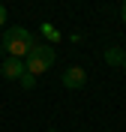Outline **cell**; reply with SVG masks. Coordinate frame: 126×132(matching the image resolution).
I'll use <instances>...</instances> for the list:
<instances>
[{
	"instance_id": "cell-1",
	"label": "cell",
	"mask_w": 126,
	"mask_h": 132,
	"mask_svg": "<svg viewBox=\"0 0 126 132\" xmlns=\"http://www.w3.org/2000/svg\"><path fill=\"white\" fill-rule=\"evenodd\" d=\"M33 45H36V36L27 30V27H9V30L3 33V45H0V48L6 51V57L24 60Z\"/></svg>"
},
{
	"instance_id": "cell-2",
	"label": "cell",
	"mask_w": 126,
	"mask_h": 132,
	"mask_svg": "<svg viewBox=\"0 0 126 132\" xmlns=\"http://www.w3.org/2000/svg\"><path fill=\"white\" fill-rule=\"evenodd\" d=\"M54 60H57L54 48L45 45V42H36L33 48H30V54L24 57V66H27L30 75H42V72H48L51 66H54Z\"/></svg>"
},
{
	"instance_id": "cell-3",
	"label": "cell",
	"mask_w": 126,
	"mask_h": 132,
	"mask_svg": "<svg viewBox=\"0 0 126 132\" xmlns=\"http://www.w3.org/2000/svg\"><path fill=\"white\" fill-rule=\"evenodd\" d=\"M63 87L66 90H81V87H87V72H84L81 66H69V69H63Z\"/></svg>"
},
{
	"instance_id": "cell-4",
	"label": "cell",
	"mask_w": 126,
	"mask_h": 132,
	"mask_svg": "<svg viewBox=\"0 0 126 132\" xmlns=\"http://www.w3.org/2000/svg\"><path fill=\"white\" fill-rule=\"evenodd\" d=\"M24 72H27V66H24V60H18V57H6L0 63V75L9 78V81H21Z\"/></svg>"
},
{
	"instance_id": "cell-5",
	"label": "cell",
	"mask_w": 126,
	"mask_h": 132,
	"mask_svg": "<svg viewBox=\"0 0 126 132\" xmlns=\"http://www.w3.org/2000/svg\"><path fill=\"white\" fill-rule=\"evenodd\" d=\"M105 63H108V66H123V63H126V51L117 48V45L105 48Z\"/></svg>"
},
{
	"instance_id": "cell-6",
	"label": "cell",
	"mask_w": 126,
	"mask_h": 132,
	"mask_svg": "<svg viewBox=\"0 0 126 132\" xmlns=\"http://www.w3.org/2000/svg\"><path fill=\"white\" fill-rule=\"evenodd\" d=\"M18 84H21V87H24V90H33V87H36V75H30V72H24V75H21V81H18Z\"/></svg>"
},
{
	"instance_id": "cell-7",
	"label": "cell",
	"mask_w": 126,
	"mask_h": 132,
	"mask_svg": "<svg viewBox=\"0 0 126 132\" xmlns=\"http://www.w3.org/2000/svg\"><path fill=\"white\" fill-rule=\"evenodd\" d=\"M42 33H45V36H48L51 42H57V39H60V33L54 30V27H51V24H42Z\"/></svg>"
},
{
	"instance_id": "cell-8",
	"label": "cell",
	"mask_w": 126,
	"mask_h": 132,
	"mask_svg": "<svg viewBox=\"0 0 126 132\" xmlns=\"http://www.w3.org/2000/svg\"><path fill=\"white\" fill-rule=\"evenodd\" d=\"M6 15H9V12H6V6H3V3H0V27L6 24Z\"/></svg>"
},
{
	"instance_id": "cell-9",
	"label": "cell",
	"mask_w": 126,
	"mask_h": 132,
	"mask_svg": "<svg viewBox=\"0 0 126 132\" xmlns=\"http://www.w3.org/2000/svg\"><path fill=\"white\" fill-rule=\"evenodd\" d=\"M120 18H123V24H126V0L120 3Z\"/></svg>"
},
{
	"instance_id": "cell-10",
	"label": "cell",
	"mask_w": 126,
	"mask_h": 132,
	"mask_svg": "<svg viewBox=\"0 0 126 132\" xmlns=\"http://www.w3.org/2000/svg\"><path fill=\"white\" fill-rule=\"evenodd\" d=\"M0 45H3V33H0Z\"/></svg>"
},
{
	"instance_id": "cell-11",
	"label": "cell",
	"mask_w": 126,
	"mask_h": 132,
	"mask_svg": "<svg viewBox=\"0 0 126 132\" xmlns=\"http://www.w3.org/2000/svg\"><path fill=\"white\" fill-rule=\"evenodd\" d=\"M45 132H57V129H45Z\"/></svg>"
},
{
	"instance_id": "cell-12",
	"label": "cell",
	"mask_w": 126,
	"mask_h": 132,
	"mask_svg": "<svg viewBox=\"0 0 126 132\" xmlns=\"http://www.w3.org/2000/svg\"><path fill=\"white\" fill-rule=\"evenodd\" d=\"M123 72H126V63H123Z\"/></svg>"
},
{
	"instance_id": "cell-13",
	"label": "cell",
	"mask_w": 126,
	"mask_h": 132,
	"mask_svg": "<svg viewBox=\"0 0 126 132\" xmlns=\"http://www.w3.org/2000/svg\"><path fill=\"white\" fill-rule=\"evenodd\" d=\"M78 132H81V129H78Z\"/></svg>"
}]
</instances>
